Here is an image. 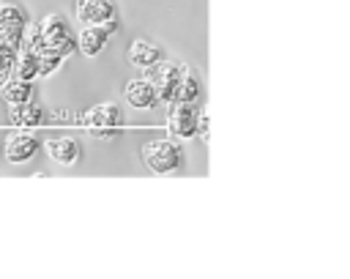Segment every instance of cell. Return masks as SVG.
Returning a JSON list of instances; mask_svg holds the SVG:
<instances>
[{"label":"cell","instance_id":"6da1fadb","mask_svg":"<svg viewBox=\"0 0 350 279\" xmlns=\"http://www.w3.org/2000/svg\"><path fill=\"white\" fill-rule=\"evenodd\" d=\"M142 161L148 164L150 172H156V175H167V172H172V170L180 167V161H183V150H180L175 142H170V140L145 142V145H142Z\"/></svg>","mask_w":350,"mask_h":279},{"label":"cell","instance_id":"7a4b0ae2","mask_svg":"<svg viewBox=\"0 0 350 279\" xmlns=\"http://www.w3.org/2000/svg\"><path fill=\"white\" fill-rule=\"evenodd\" d=\"M38 30H41V36H44V44H46L49 49H55L57 55H63V57H68V55L77 49V41L71 38L68 25H66V19H63L60 14H46V16L38 22Z\"/></svg>","mask_w":350,"mask_h":279},{"label":"cell","instance_id":"3957f363","mask_svg":"<svg viewBox=\"0 0 350 279\" xmlns=\"http://www.w3.org/2000/svg\"><path fill=\"white\" fill-rule=\"evenodd\" d=\"M120 120L123 115L115 104H96L85 115V129L98 140H112L120 131Z\"/></svg>","mask_w":350,"mask_h":279},{"label":"cell","instance_id":"277c9868","mask_svg":"<svg viewBox=\"0 0 350 279\" xmlns=\"http://www.w3.org/2000/svg\"><path fill=\"white\" fill-rule=\"evenodd\" d=\"M186 74V66L180 63H161V66H150V82L156 88V96L159 101H175V90H178V82L180 77Z\"/></svg>","mask_w":350,"mask_h":279},{"label":"cell","instance_id":"5b68a950","mask_svg":"<svg viewBox=\"0 0 350 279\" xmlns=\"http://www.w3.org/2000/svg\"><path fill=\"white\" fill-rule=\"evenodd\" d=\"M200 118H202V109L197 112V104H178L167 118V129L178 140H191L200 129Z\"/></svg>","mask_w":350,"mask_h":279},{"label":"cell","instance_id":"8992f818","mask_svg":"<svg viewBox=\"0 0 350 279\" xmlns=\"http://www.w3.org/2000/svg\"><path fill=\"white\" fill-rule=\"evenodd\" d=\"M115 30H118V19H109V22H104V25H85V30H82L79 38H77L79 52L88 55V57L98 55Z\"/></svg>","mask_w":350,"mask_h":279},{"label":"cell","instance_id":"52a82bcc","mask_svg":"<svg viewBox=\"0 0 350 279\" xmlns=\"http://www.w3.org/2000/svg\"><path fill=\"white\" fill-rule=\"evenodd\" d=\"M74 16L82 25H104V22L115 19V5H112V0H77Z\"/></svg>","mask_w":350,"mask_h":279},{"label":"cell","instance_id":"ba28073f","mask_svg":"<svg viewBox=\"0 0 350 279\" xmlns=\"http://www.w3.org/2000/svg\"><path fill=\"white\" fill-rule=\"evenodd\" d=\"M36 150H38V140H36L33 134H27V131L11 134V137L5 140V145H3V156H5V161H11V164L30 161V159L36 156Z\"/></svg>","mask_w":350,"mask_h":279},{"label":"cell","instance_id":"9c48e42d","mask_svg":"<svg viewBox=\"0 0 350 279\" xmlns=\"http://www.w3.org/2000/svg\"><path fill=\"white\" fill-rule=\"evenodd\" d=\"M123 93H126V101H129L134 109H150V107L159 101L156 88H153L150 79H131Z\"/></svg>","mask_w":350,"mask_h":279},{"label":"cell","instance_id":"30bf717a","mask_svg":"<svg viewBox=\"0 0 350 279\" xmlns=\"http://www.w3.org/2000/svg\"><path fill=\"white\" fill-rule=\"evenodd\" d=\"M44 150H46V156H49L52 161H57V164H63V167H68V164H74V161L79 159V145H77V140H71V137L46 140V142H44Z\"/></svg>","mask_w":350,"mask_h":279},{"label":"cell","instance_id":"8fae6325","mask_svg":"<svg viewBox=\"0 0 350 279\" xmlns=\"http://www.w3.org/2000/svg\"><path fill=\"white\" fill-rule=\"evenodd\" d=\"M8 120H11V126H16V129H36V126L44 123V112H41V107L33 104V101L11 104V107H8Z\"/></svg>","mask_w":350,"mask_h":279},{"label":"cell","instance_id":"7c38bea8","mask_svg":"<svg viewBox=\"0 0 350 279\" xmlns=\"http://www.w3.org/2000/svg\"><path fill=\"white\" fill-rule=\"evenodd\" d=\"M161 60V49L156 46V44H150V41H134L131 46H129V63L131 66H139V68H150V66H156Z\"/></svg>","mask_w":350,"mask_h":279},{"label":"cell","instance_id":"4fadbf2b","mask_svg":"<svg viewBox=\"0 0 350 279\" xmlns=\"http://www.w3.org/2000/svg\"><path fill=\"white\" fill-rule=\"evenodd\" d=\"M0 96L5 98L8 107H11V104H25V101H30V96H33V82L19 79V77H8V79L3 82V88H0Z\"/></svg>","mask_w":350,"mask_h":279},{"label":"cell","instance_id":"5bb4252c","mask_svg":"<svg viewBox=\"0 0 350 279\" xmlns=\"http://www.w3.org/2000/svg\"><path fill=\"white\" fill-rule=\"evenodd\" d=\"M11 74L19 77V79H27V82H33L36 77H41L38 74V55L36 52H27V49H19L16 57H14V71Z\"/></svg>","mask_w":350,"mask_h":279},{"label":"cell","instance_id":"9a60e30c","mask_svg":"<svg viewBox=\"0 0 350 279\" xmlns=\"http://www.w3.org/2000/svg\"><path fill=\"white\" fill-rule=\"evenodd\" d=\"M200 98V79L194 74H183L180 82H178V90H175V101L178 104H197Z\"/></svg>","mask_w":350,"mask_h":279},{"label":"cell","instance_id":"2e32d148","mask_svg":"<svg viewBox=\"0 0 350 279\" xmlns=\"http://www.w3.org/2000/svg\"><path fill=\"white\" fill-rule=\"evenodd\" d=\"M0 25L11 27H27V14L14 3H0Z\"/></svg>","mask_w":350,"mask_h":279},{"label":"cell","instance_id":"e0dca14e","mask_svg":"<svg viewBox=\"0 0 350 279\" xmlns=\"http://www.w3.org/2000/svg\"><path fill=\"white\" fill-rule=\"evenodd\" d=\"M63 60H66L63 55H57L55 49L44 46V49L38 52V74H41V77H49V74H55V71L60 68V63H63Z\"/></svg>","mask_w":350,"mask_h":279},{"label":"cell","instance_id":"ac0fdd59","mask_svg":"<svg viewBox=\"0 0 350 279\" xmlns=\"http://www.w3.org/2000/svg\"><path fill=\"white\" fill-rule=\"evenodd\" d=\"M25 38V27H11V25H0V46L8 52H19Z\"/></svg>","mask_w":350,"mask_h":279},{"label":"cell","instance_id":"d6986e66","mask_svg":"<svg viewBox=\"0 0 350 279\" xmlns=\"http://www.w3.org/2000/svg\"><path fill=\"white\" fill-rule=\"evenodd\" d=\"M14 57H16V52H8V49H3L0 46V88H3V82L11 77V71H14Z\"/></svg>","mask_w":350,"mask_h":279}]
</instances>
